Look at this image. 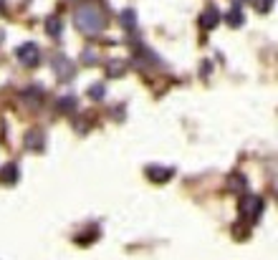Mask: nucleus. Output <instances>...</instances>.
<instances>
[{
  "mask_svg": "<svg viewBox=\"0 0 278 260\" xmlns=\"http://www.w3.org/2000/svg\"><path fill=\"white\" fill-rule=\"evenodd\" d=\"M76 26L83 33H99L106 26V18L96 5H81L76 10Z\"/></svg>",
  "mask_w": 278,
  "mask_h": 260,
  "instance_id": "nucleus-1",
  "label": "nucleus"
},
{
  "mask_svg": "<svg viewBox=\"0 0 278 260\" xmlns=\"http://www.w3.org/2000/svg\"><path fill=\"white\" fill-rule=\"evenodd\" d=\"M15 58L23 63V66H36L38 58H40V51L36 43H23V46L15 48Z\"/></svg>",
  "mask_w": 278,
  "mask_h": 260,
  "instance_id": "nucleus-2",
  "label": "nucleus"
},
{
  "mask_svg": "<svg viewBox=\"0 0 278 260\" xmlns=\"http://www.w3.org/2000/svg\"><path fill=\"white\" fill-rule=\"evenodd\" d=\"M74 63L71 61H66V58H56V74H58V78H71L74 76Z\"/></svg>",
  "mask_w": 278,
  "mask_h": 260,
  "instance_id": "nucleus-3",
  "label": "nucleus"
},
{
  "mask_svg": "<svg viewBox=\"0 0 278 260\" xmlns=\"http://www.w3.org/2000/svg\"><path fill=\"white\" fill-rule=\"evenodd\" d=\"M218 20H220V13H218L215 8H210V10H205V13L200 15V23H202L205 28H212V26L218 23Z\"/></svg>",
  "mask_w": 278,
  "mask_h": 260,
  "instance_id": "nucleus-4",
  "label": "nucleus"
},
{
  "mask_svg": "<svg viewBox=\"0 0 278 260\" xmlns=\"http://www.w3.org/2000/svg\"><path fill=\"white\" fill-rule=\"evenodd\" d=\"M46 31H48V36H58V33H61V20H58V18H51Z\"/></svg>",
  "mask_w": 278,
  "mask_h": 260,
  "instance_id": "nucleus-5",
  "label": "nucleus"
},
{
  "mask_svg": "<svg viewBox=\"0 0 278 260\" xmlns=\"http://www.w3.org/2000/svg\"><path fill=\"white\" fill-rule=\"evenodd\" d=\"M121 23H124V28H132V26H134V13H132V10L121 13Z\"/></svg>",
  "mask_w": 278,
  "mask_h": 260,
  "instance_id": "nucleus-6",
  "label": "nucleus"
},
{
  "mask_svg": "<svg viewBox=\"0 0 278 260\" xmlns=\"http://www.w3.org/2000/svg\"><path fill=\"white\" fill-rule=\"evenodd\" d=\"M228 20H230L233 26H238V23H243V13H240L238 8H235V10H233V13L228 15Z\"/></svg>",
  "mask_w": 278,
  "mask_h": 260,
  "instance_id": "nucleus-7",
  "label": "nucleus"
},
{
  "mask_svg": "<svg viewBox=\"0 0 278 260\" xmlns=\"http://www.w3.org/2000/svg\"><path fill=\"white\" fill-rule=\"evenodd\" d=\"M91 96H94V99H101V96H104V86H101V83H96L94 89H91Z\"/></svg>",
  "mask_w": 278,
  "mask_h": 260,
  "instance_id": "nucleus-8",
  "label": "nucleus"
},
{
  "mask_svg": "<svg viewBox=\"0 0 278 260\" xmlns=\"http://www.w3.org/2000/svg\"><path fill=\"white\" fill-rule=\"evenodd\" d=\"M71 104H74L71 99H63V101H61V109H63V111H69V109H71Z\"/></svg>",
  "mask_w": 278,
  "mask_h": 260,
  "instance_id": "nucleus-9",
  "label": "nucleus"
},
{
  "mask_svg": "<svg viewBox=\"0 0 278 260\" xmlns=\"http://www.w3.org/2000/svg\"><path fill=\"white\" fill-rule=\"evenodd\" d=\"M271 3H273V0H263V5H258V8H263V10H268V8H271Z\"/></svg>",
  "mask_w": 278,
  "mask_h": 260,
  "instance_id": "nucleus-10",
  "label": "nucleus"
},
{
  "mask_svg": "<svg viewBox=\"0 0 278 260\" xmlns=\"http://www.w3.org/2000/svg\"><path fill=\"white\" fill-rule=\"evenodd\" d=\"M0 40H3V31H0Z\"/></svg>",
  "mask_w": 278,
  "mask_h": 260,
  "instance_id": "nucleus-11",
  "label": "nucleus"
}]
</instances>
